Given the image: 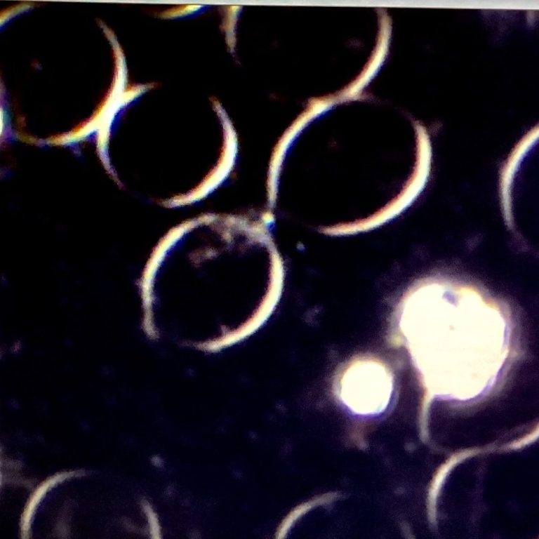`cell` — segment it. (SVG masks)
<instances>
[{
  "instance_id": "6da1fadb",
  "label": "cell",
  "mask_w": 539,
  "mask_h": 539,
  "mask_svg": "<svg viewBox=\"0 0 539 539\" xmlns=\"http://www.w3.org/2000/svg\"><path fill=\"white\" fill-rule=\"evenodd\" d=\"M516 339L504 302L476 287L434 280L412 286L400 298L388 340L407 351L434 394L467 399L512 364Z\"/></svg>"
},
{
  "instance_id": "7a4b0ae2",
  "label": "cell",
  "mask_w": 539,
  "mask_h": 539,
  "mask_svg": "<svg viewBox=\"0 0 539 539\" xmlns=\"http://www.w3.org/2000/svg\"><path fill=\"white\" fill-rule=\"evenodd\" d=\"M259 229L241 215L207 213L175 227L158 273L175 298L242 296L271 313L279 300V260Z\"/></svg>"
},
{
  "instance_id": "3957f363",
  "label": "cell",
  "mask_w": 539,
  "mask_h": 539,
  "mask_svg": "<svg viewBox=\"0 0 539 539\" xmlns=\"http://www.w3.org/2000/svg\"><path fill=\"white\" fill-rule=\"evenodd\" d=\"M394 389L392 368L372 354H359L342 364L333 382L335 398L350 413L371 416L383 412Z\"/></svg>"
},
{
  "instance_id": "277c9868",
  "label": "cell",
  "mask_w": 539,
  "mask_h": 539,
  "mask_svg": "<svg viewBox=\"0 0 539 539\" xmlns=\"http://www.w3.org/2000/svg\"><path fill=\"white\" fill-rule=\"evenodd\" d=\"M70 473H62L57 474L53 477L48 479L43 483L41 486L36 491L35 494L33 495L32 498L30 500L27 510L25 511L22 522V530L24 533H27L29 527V522L32 515V512L34 510L39 500L41 498L44 493L48 489L49 487L53 486L56 482H59L61 480L67 478V476Z\"/></svg>"
},
{
  "instance_id": "5b68a950",
  "label": "cell",
  "mask_w": 539,
  "mask_h": 539,
  "mask_svg": "<svg viewBox=\"0 0 539 539\" xmlns=\"http://www.w3.org/2000/svg\"><path fill=\"white\" fill-rule=\"evenodd\" d=\"M207 8H208L207 6H199V5H187L182 7L178 6V7L174 8L172 11H170L169 15H168V16L173 17V18H179V17L188 16L189 15H192L197 13H201V11H204Z\"/></svg>"
}]
</instances>
